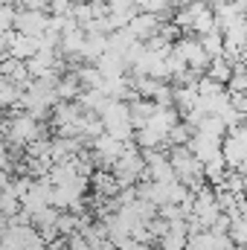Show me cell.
Returning a JSON list of instances; mask_svg holds the SVG:
<instances>
[{"label":"cell","instance_id":"cell-1","mask_svg":"<svg viewBox=\"0 0 247 250\" xmlns=\"http://www.w3.org/2000/svg\"><path fill=\"white\" fill-rule=\"evenodd\" d=\"M111 169H114L111 175L117 178V184H120L123 189L134 187V184H137V181L145 175V163H143V154L134 148V143H128V146H125L123 154L117 157V163H114Z\"/></svg>","mask_w":247,"mask_h":250},{"label":"cell","instance_id":"cell-2","mask_svg":"<svg viewBox=\"0 0 247 250\" xmlns=\"http://www.w3.org/2000/svg\"><path fill=\"white\" fill-rule=\"evenodd\" d=\"M245 146H247V134L242 125L230 128L221 137V160H224L227 172H242L245 169Z\"/></svg>","mask_w":247,"mask_h":250},{"label":"cell","instance_id":"cell-3","mask_svg":"<svg viewBox=\"0 0 247 250\" xmlns=\"http://www.w3.org/2000/svg\"><path fill=\"white\" fill-rule=\"evenodd\" d=\"M0 131L9 137V143H18V146H29L44 137V128L38 125V120H32L26 114H15L9 123H0Z\"/></svg>","mask_w":247,"mask_h":250},{"label":"cell","instance_id":"cell-4","mask_svg":"<svg viewBox=\"0 0 247 250\" xmlns=\"http://www.w3.org/2000/svg\"><path fill=\"white\" fill-rule=\"evenodd\" d=\"M186 148L189 154L204 166L215 157H221V140L218 137H209V134H201V131H192V137L186 140Z\"/></svg>","mask_w":247,"mask_h":250},{"label":"cell","instance_id":"cell-5","mask_svg":"<svg viewBox=\"0 0 247 250\" xmlns=\"http://www.w3.org/2000/svg\"><path fill=\"white\" fill-rule=\"evenodd\" d=\"M50 184H47V178L44 181H32V187H29V192L21 198V212L32 221L41 209H47L50 207Z\"/></svg>","mask_w":247,"mask_h":250},{"label":"cell","instance_id":"cell-6","mask_svg":"<svg viewBox=\"0 0 247 250\" xmlns=\"http://www.w3.org/2000/svg\"><path fill=\"white\" fill-rule=\"evenodd\" d=\"M47 26H50V15L47 12H29V9L15 12V32H21V35L38 38V35L47 32Z\"/></svg>","mask_w":247,"mask_h":250},{"label":"cell","instance_id":"cell-7","mask_svg":"<svg viewBox=\"0 0 247 250\" xmlns=\"http://www.w3.org/2000/svg\"><path fill=\"white\" fill-rule=\"evenodd\" d=\"M90 146H93V148H90V151H93V154H90V157H93V163H99V166H105V169L117 163V157L123 154V148H125L123 143H117V140H114V137H108L105 131H102L96 140H90Z\"/></svg>","mask_w":247,"mask_h":250},{"label":"cell","instance_id":"cell-8","mask_svg":"<svg viewBox=\"0 0 247 250\" xmlns=\"http://www.w3.org/2000/svg\"><path fill=\"white\" fill-rule=\"evenodd\" d=\"M163 23L157 21V18H151V15H145V12H137L131 21H128V26H125V32L134 38V41H140V44H145L148 38H154L157 35V29H160Z\"/></svg>","mask_w":247,"mask_h":250},{"label":"cell","instance_id":"cell-9","mask_svg":"<svg viewBox=\"0 0 247 250\" xmlns=\"http://www.w3.org/2000/svg\"><path fill=\"white\" fill-rule=\"evenodd\" d=\"M0 79H6L9 84H15V87H21V90L32 82L29 73H26V64L18 62V59H12V56L0 59Z\"/></svg>","mask_w":247,"mask_h":250},{"label":"cell","instance_id":"cell-10","mask_svg":"<svg viewBox=\"0 0 247 250\" xmlns=\"http://www.w3.org/2000/svg\"><path fill=\"white\" fill-rule=\"evenodd\" d=\"M120 189L123 187L117 184V178L111 172H93V192L99 201H114L120 195Z\"/></svg>","mask_w":247,"mask_h":250},{"label":"cell","instance_id":"cell-11","mask_svg":"<svg viewBox=\"0 0 247 250\" xmlns=\"http://www.w3.org/2000/svg\"><path fill=\"white\" fill-rule=\"evenodd\" d=\"M35 53H38V38H29V35L15 32V38H12V44H9V56L18 59V62H29Z\"/></svg>","mask_w":247,"mask_h":250},{"label":"cell","instance_id":"cell-12","mask_svg":"<svg viewBox=\"0 0 247 250\" xmlns=\"http://www.w3.org/2000/svg\"><path fill=\"white\" fill-rule=\"evenodd\" d=\"M230 73H233V64L227 62L224 56H218V59H209V64H206V76H209L212 82H218V84H227Z\"/></svg>","mask_w":247,"mask_h":250},{"label":"cell","instance_id":"cell-13","mask_svg":"<svg viewBox=\"0 0 247 250\" xmlns=\"http://www.w3.org/2000/svg\"><path fill=\"white\" fill-rule=\"evenodd\" d=\"M15 215H21V201L9 192V187L0 192V221L6 218V221H12Z\"/></svg>","mask_w":247,"mask_h":250},{"label":"cell","instance_id":"cell-14","mask_svg":"<svg viewBox=\"0 0 247 250\" xmlns=\"http://www.w3.org/2000/svg\"><path fill=\"white\" fill-rule=\"evenodd\" d=\"M198 44H201V50H204L209 59H218V56L224 53V38H221V32H209V35L198 38Z\"/></svg>","mask_w":247,"mask_h":250},{"label":"cell","instance_id":"cell-15","mask_svg":"<svg viewBox=\"0 0 247 250\" xmlns=\"http://www.w3.org/2000/svg\"><path fill=\"white\" fill-rule=\"evenodd\" d=\"M21 87H15V84H9L6 79H0V111L3 108H18V102H21Z\"/></svg>","mask_w":247,"mask_h":250},{"label":"cell","instance_id":"cell-16","mask_svg":"<svg viewBox=\"0 0 247 250\" xmlns=\"http://www.w3.org/2000/svg\"><path fill=\"white\" fill-rule=\"evenodd\" d=\"M12 29H15V9L9 3V6H0V35L12 32Z\"/></svg>","mask_w":247,"mask_h":250},{"label":"cell","instance_id":"cell-17","mask_svg":"<svg viewBox=\"0 0 247 250\" xmlns=\"http://www.w3.org/2000/svg\"><path fill=\"white\" fill-rule=\"evenodd\" d=\"M47 9L53 12V18H67L73 12V0H50Z\"/></svg>","mask_w":247,"mask_h":250},{"label":"cell","instance_id":"cell-18","mask_svg":"<svg viewBox=\"0 0 247 250\" xmlns=\"http://www.w3.org/2000/svg\"><path fill=\"white\" fill-rule=\"evenodd\" d=\"M21 3L29 12H47V6H50V0H21Z\"/></svg>","mask_w":247,"mask_h":250},{"label":"cell","instance_id":"cell-19","mask_svg":"<svg viewBox=\"0 0 247 250\" xmlns=\"http://www.w3.org/2000/svg\"><path fill=\"white\" fill-rule=\"evenodd\" d=\"M6 187H9V175H6V172H0V192H3Z\"/></svg>","mask_w":247,"mask_h":250},{"label":"cell","instance_id":"cell-20","mask_svg":"<svg viewBox=\"0 0 247 250\" xmlns=\"http://www.w3.org/2000/svg\"><path fill=\"white\" fill-rule=\"evenodd\" d=\"M131 250H157L154 245H131Z\"/></svg>","mask_w":247,"mask_h":250},{"label":"cell","instance_id":"cell-21","mask_svg":"<svg viewBox=\"0 0 247 250\" xmlns=\"http://www.w3.org/2000/svg\"><path fill=\"white\" fill-rule=\"evenodd\" d=\"M0 6H9V0H0Z\"/></svg>","mask_w":247,"mask_h":250}]
</instances>
